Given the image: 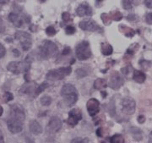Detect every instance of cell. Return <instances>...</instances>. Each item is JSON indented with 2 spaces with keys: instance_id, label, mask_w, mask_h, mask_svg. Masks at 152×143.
I'll use <instances>...</instances> for the list:
<instances>
[{
  "instance_id": "cell-10",
  "label": "cell",
  "mask_w": 152,
  "mask_h": 143,
  "mask_svg": "<svg viewBox=\"0 0 152 143\" xmlns=\"http://www.w3.org/2000/svg\"><path fill=\"white\" fill-rule=\"evenodd\" d=\"M79 26L81 28L83 31H87V32L101 31V27L96 24V22L91 20V19L85 20V21H80L79 24Z\"/></svg>"
},
{
  "instance_id": "cell-23",
  "label": "cell",
  "mask_w": 152,
  "mask_h": 143,
  "mask_svg": "<svg viewBox=\"0 0 152 143\" xmlns=\"http://www.w3.org/2000/svg\"><path fill=\"white\" fill-rule=\"evenodd\" d=\"M110 143H124V138L120 134H115L110 138Z\"/></svg>"
},
{
  "instance_id": "cell-2",
  "label": "cell",
  "mask_w": 152,
  "mask_h": 143,
  "mask_svg": "<svg viewBox=\"0 0 152 143\" xmlns=\"http://www.w3.org/2000/svg\"><path fill=\"white\" fill-rule=\"evenodd\" d=\"M61 95L64 98V103L68 107H71L78 100V92L72 84H66L61 89Z\"/></svg>"
},
{
  "instance_id": "cell-6",
  "label": "cell",
  "mask_w": 152,
  "mask_h": 143,
  "mask_svg": "<svg viewBox=\"0 0 152 143\" xmlns=\"http://www.w3.org/2000/svg\"><path fill=\"white\" fill-rule=\"evenodd\" d=\"M15 38L20 41V46L24 51L31 49V48L32 46V40H31V37L29 33L22 32V31H17L15 34Z\"/></svg>"
},
{
  "instance_id": "cell-19",
  "label": "cell",
  "mask_w": 152,
  "mask_h": 143,
  "mask_svg": "<svg viewBox=\"0 0 152 143\" xmlns=\"http://www.w3.org/2000/svg\"><path fill=\"white\" fill-rule=\"evenodd\" d=\"M133 79L137 83L142 84V83L145 82V81L146 79V76H145V74L144 72L136 70L134 71V74H133Z\"/></svg>"
},
{
  "instance_id": "cell-35",
  "label": "cell",
  "mask_w": 152,
  "mask_h": 143,
  "mask_svg": "<svg viewBox=\"0 0 152 143\" xmlns=\"http://www.w3.org/2000/svg\"><path fill=\"white\" fill-rule=\"evenodd\" d=\"M140 65L144 68V69H148L151 66V62L147 60H140Z\"/></svg>"
},
{
  "instance_id": "cell-11",
  "label": "cell",
  "mask_w": 152,
  "mask_h": 143,
  "mask_svg": "<svg viewBox=\"0 0 152 143\" xmlns=\"http://www.w3.org/2000/svg\"><path fill=\"white\" fill-rule=\"evenodd\" d=\"M82 120V113L81 111L78 109H74L69 111V118L67 120L68 124L71 126L76 125L80 121Z\"/></svg>"
},
{
  "instance_id": "cell-13",
  "label": "cell",
  "mask_w": 152,
  "mask_h": 143,
  "mask_svg": "<svg viewBox=\"0 0 152 143\" xmlns=\"http://www.w3.org/2000/svg\"><path fill=\"white\" fill-rule=\"evenodd\" d=\"M86 108L89 114L91 117H94L100 111V102L97 99L91 98L87 102Z\"/></svg>"
},
{
  "instance_id": "cell-9",
  "label": "cell",
  "mask_w": 152,
  "mask_h": 143,
  "mask_svg": "<svg viewBox=\"0 0 152 143\" xmlns=\"http://www.w3.org/2000/svg\"><path fill=\"white\" fill-rule=\"evenodd\" d=\"M124 85V78L118 72H113L109 80V87L113 89V90H118L122 86Z\"/></svg>"
},
{
  "instance_id": "cell-37",
  "label": "cell",
  "mask_w": 152,
  "mask_h": 143,
  "mask_svg": "<svg viewBox=\"0 0 152 143\" xmlns=\"http://www.w3.org/2000/svg\"><path fill=\"white\" fill-rule=\"evenodd\" d=\"M6 54V49L2 43H0V59H2L3 57H4Z\"/></svg>"
},
{
  "instance_id": "cell-27",
  "label": "cell",
  "mask_w": 152,
  "mask_h": 143,
  "mask_svg": "<svg viewBox=\"0 0 152 143\" xmlns=\"http://www.w3.org/2000/svg\"><path fill=\"white\" fill-rule=\"evenodd\" d=\"M101 18H102V21H103L104 25H106V26H108V25H110V24H111V21H112V18H111V16H110V15H109V14L103 13V14H102Z\"/></svg>"
},
{
  "instance_id": "cell-25",
  "label": "cell",
  "mask_w": 152,
  "mask_h": 143,
  "mask_svg": "<svg viewBox=\"0 0 152 143\" xmlns=\"http://www.w3.org/2000/svg\"><path fill=\"white\" fill-rule=\"evenodd\" d=\"M109 15H110V16L112 18V20H113L115 21H119L122 20V18H123V15H122V14L120 13L119 11L111 12Z\"/></svg>"
},
{
  "instance_id": "cell-20",
  "label": "cell",
  "mask_w": 152,
  "mask_h": 143,
  "mask_svg": "<svg viewBox=\"0 0 152 143\" xmlns=\"http://www.w3.org/2000/svg\"><path fill=\"white\" fill-rule=\"evenodd\" d=\"M118 28H119L120 32L124 33L125 37H133L135 35V32L132 28L129 27L125 25H119Z\"/></svg>"
},
{
  "instance_id": "cell-30",
  "label": "cell",
  "mask_w": 152,
  "mask_h": 143,
  "mask_svg": "<svg viewBox=\"0 0 152 143\" xmlns=\"http://www.w3.org/2000/svg\"><path fill=\"white\" fill-rule=\"evenodd\" d=\"M75 75L78 78L86 77L88 75V71H86L85 69H78L75 72Z\"/></svg>"
},
{
  "instance_id": "cell-3",
  "label": "cell",
  "mask_w": 152,
  "mask_h": 143,
  "mask_svg": "<svg viewBox=\"0 0 152 143\" xmlns=\"http://www.w3.org/2000/svg\"><path fill=\"white\" fill-rule=\"evenodd\" d=\"M58 51V46L52 41L45 40L39 48V55L43 59H48L57 54Z\"/></svg>"
},
{
  "instance_id": "cell-14",
  "label": "cell",
  "mask_w": 152,
  "mask_h": 143,
  "mask_svg": "<svg viewBox=\"0 0 152 143\" xmlns=\"http://www.w3.org/2000/svg\"><path fill=\"white\" fill-rule=\"evenodd\" d=\"M76 14L80 17L91 16V15H92L93 10L91 7L87 3H82L76 9Z\"/></svg>"
},
{
  "instance_id": "cell-34",
  "label": "cell",
  "mask_w": 152,
  "mask_h": 143,
  "mask_svg": "<svg viewBox=\"0 0 152 143\" xmlns=\"http://www.w3.org/2000/svg\"><path fill=\"white\" fill-rule=\"evenodd\" d=\"M65 32L67 35H73L75 33V27L73 26H68L65 28Z\"/></svg>"
},
{
  "instance_id": "cell-50",
  "label": "cell",
  "mask_w": 152,
  "mask_h": 143,
  "mask_svg": "<svg viewBox=\"0 0 152 143\" xmlns=\"http://www.w3.org/2000/svg\"><path fill=\"white\" fill-rule=\"evenodd\" d=\"M150 135H151V136H152V131L151 132V134H150Z\"/></svg>"
},
{
  "instance_id": "cell-4",
  "label": "cell",
  "mask_w": 152,
  "mask_h": 143,
  "mask_svg": "<svg viewBox=\"0 0 152 143\" xmlns=\"http://www.w3.org/2000/svg\"><path fill=\"white\" fill-rule=\"evenodd\" d=\"M72 73V68L71 67H62V68H58L56 70H49L47 74V80L49 81H60L63 80L64 78L66 76H69Z\"/></svg>"
},
{
  "instance_id": "cell-32",
  "label": "cell",
  "mask_w": 152,
  "mask_h": 143,
  "mask_svg": "<svg viewBox=\"0 0 152 143\" xmlns=\"http://www.w3.org/2000/svg\"><path fill=\"white\" fill-rule=\"evenodd\" d=\"M46 33L49 37H53L55 34L57 33V32H56V30H55V28L53 26H48L46 29Z\"/></svg>"
},
{
  "instance_id": "cell-47",
  "label": "cell",
  "mask_w": 152,
  "mask_h": 143,
  "mask_svg": "<svg viewBox=\"0 0 152 143\" xmlns=\"http://www.w3.org/2000/svg\"><path fill=\"white\" fill-rule=\"evenodd\" d=\"M5 41L6 42H10V43H12V42H13V40L11 38H6Z\"/></svg>"
},
{
  "instance_id": "cell-22",
  "label": "cell",
  "mask_w": 152,
  "mask_h": 143,
  "mask_svg": "<svg viewBox=\"0 0 152 143\" xmlns=\"http://www.w3.org/2000/svg\"><path fill=\"white\" fill-rule=\"evenodd\" d=\"M107 87V83L106 81V80L102 79V78H98L94 82V87L96 90H103Z\"/></svg>"
},
{
  "instance_id": "cell-18",
  "label": "cell",
  "mask_w": 152,
  "mask_h": 143,
  "mask_svg": "<svg viewBox=\"0 0 152 143\" xmlns=\"http://www.w3.org/2000/svg\"><path fill=\"white\" fill-rule=\"evenodd\" d=\"M129 132L132 135L133 138L137 142H140L143 139V132L140 128H137V127L134 126L131 127L129 129Z\"/></svg>"
},
{
  "instance_id": "cell-12",
  "label": "cell",
  "mask_w": 152,
  "mask_h": 143,
  "mask_svg": "<svg viewBox=\"0 0 152 143\" xmlns=\"http://www.w3.org/2000/svg\"><path fill=\"white\" fill-rule=\"evenodd\" d=\"M62 126H63L62 120L58 117L53 116L49 120L48 126H47V130H48V131L51 132V133H56V132L59 131Z\"/></svg>"
},
{
  "instance_id": "cell-38",
  "label": "cell",
  "mask_w": 152,
  "mask_h": 143,
  "mask_svg": "<svg viewBox=\"0 0 152 143\" xmlns=\"http://www.w3.org/2000/svg\"><path fill=\"white\" fill-rule=\"evenodd\" d=\"M145 21L150 25H152V13H149L147 14L145 16Z\"/></svg>"
},
{
  "instance_id": "cell-8",
  "label": "cell",
  "mask_w": 152,
  "mask_h": 143,
  "mask_svg": "<svg viewBox=\"0 0 152 143\" xmlns=\"http://www.w3.org/2000/svg\"><path fill=\"white\" fill-rule=\"evenodd\" d=\"M10 119L20 121V122H24L26 120V114L24 109L20 105L13 104L10 106Z\"/></svg>"
},
{
  "instance_id": "cell-46",
  "label": "cell",
  "mask_w": 152,
  "mask_h": 143,
  "mask_svg": "<svg viewBox=\"0 0 152 143\" xmlns=\"http://www.w3.org/2000/svg\"><path fill=\"white\" fill-rule=\"evenodd\" d=\"M3 113H4V109L0 106V117L2 116V114H3Z\"/></svg>"
},
{
  "instance_id": "cell-40",
  "label": "cell",
  "mask_w": 152,
  "mask_h": 143,
  "mask_svg": "<svg viewBox=\"0 0 152 143\" xmlns=\"http://www.w3.org/2000/svg\"><path fill=\"white\" fill-rule=\"evenodd\" d=\"M71 52L70 48L69 47H65V48L64 49L63 53H62V55H68Z\"/></svg>"
},
{
  "instance_id": "cell-39",
  "label": "cell",
  "mask_w": 152,
  "mask_h": 143,
  "mask_svg": "<svg viewBox=\"0 0 152 143\" xmlns=\"http://www.w3.org/2000/svg\"><path fill=\"white\" fill-rule=\"evenodd\" d=\"M144 4H145L147 8L149 9H152V0H145Z\"/></svg>"
},
{
  "instance_id": "cell-44",
  "label": "cell",
  "mask_w": 152,
  "mask_h": 143,
  "mask_svg": "<svg viewBox=\"0 0 152 143\" xmlns=\"http://www.w3.org/2000/svg\"><path fill=\"white\" fill-rule=\"evenodd\" d=\"M4 31H5V27L2 25V23H0V34L4 32Z\"/></svg>"
},
{
  "instance_id": "cell-7",
  "label": "cell",
  "mask_w": 152,
  "mask_h": 143,
  "mask_svg": "<svg viewBox=\"0 0 152 143\" xmlns=\"http://www.w3.org/2000/svg\"><path fill=\"white\" fill-rule=\"evenodd\" d=\"M122 111L127 115H132L134 114L136 109L135 101L129 97H126L121 101Z\"/></svg>"
},
{
  "instance_id": "cell-33",
  "label": "cell",
  "mask_w": 152,
  "mask_h": 143,
  "mask_svg": "<svg viewBox=\"0 0 152 143\" xmlns=\"http://www.w3.org/2000/svg\"><path fill=\"white\" fill-rule=\"evenodd\" d=\"M122 4H123L125 10H131L132 7H133L132 1H129V0H124V1H122Z\"/></svg>"
},
{
  "instance_id": "cell-49",
  "label": "cell",
  "mask_w": 152,
  "mask_h": 143,
  "mask_svg": "<svg viewBox=\"0 0 152 143\" xmlns=\"http://www.w3.org/2000/svg\"><path fill=\"white\" fill-rule=\"evenodd\" d=\"M102 143H107V142H102Z\"/></svg>"
},
{
  "instance_id": "cell-5",
  "label": "cell",
  "mask_w": 152,
  "mask_h": 143,
  "mask_svg": "<svg viewBox=\"0 0 152 143\" xmlns=\"http://www.w3.org/2000/svg\"><path fill=\"white\" fill-rule=\"evenodd\" d=\"M76 57L79 60H86L91 56L90 43L87 41H83L76 46Z\"/></svg>"
},
{
  "instance_id": "cell-17",
  "label": "cell",
  "mask_w": 152,
  "mask_h": 143,
  "mask_svg": "<svg viewBox=\"0 0 152 143\" xmlns=\"http://www.w3.org/2000/svg\"><path fill=\"white\" fill-rule=\"evenodd\" d=\"M30 131L34 135H40L42 132V127L37 120H31L29 125Z\"/></svg>"
},
{
  "instance_id": "cell-16",
  "label": "cell",
  "mask_w": 152,
  "mask_h": 143,
  "mask_svg": "<svg viewBox=\"0 0 152 143\" xmlns=\"http://www.w3.org/2000/svg\"><path fill=\"white\" fill-rule=\"evenodd\" d=\"M37 86H35L32 83H26L20 89V93H25L27 95H33L35 96L36 93Z\"/></svg>"
},
{
  "instance_id": "cell-48",
  "label": "cell",
  "mask_w": 152,
  "mask_h": 143,
  "mask_svg": "<svg viewBox=\"0 0 152 143\" xmlns=\"http://www.w3.org/2000/svg\"><path fill=\"white\" fill-rule=\"evenodd\" d=\"M149 143H152V139H151V140L149 141Z\"/></svg>"
},
{
  "instance_id": "cell-21",
  "label": "cell",
  "mask_w": 152,
  "mask_h": 143,
  "mask_svg": "<svg viewBox=\"0 0 152 143\" xmlns=\"http://www.w3.org/2000/svg\"><path fill=\"white\" fill-rule=\"evenodd\" d=\"M101 46H102V54L104 56H109L113 54V48L111 44L107 43H102Z\"/></svg>"
},
{
  "instance_id": "cell-31",
  "label": "cell",
  "mask_w": 152,
  "mask_h": 143,
  "mask_svg": "<svg viewBox=\"0 0 152 143\" xmlns=\"http://www.w3.org/2000/svg\"><path fill=\"white\" fill-rule=\"evenodd\" d=\"M3 98L4 99V103H8V102H10V101H12L14 99V96L10 92H6L4 94V96H3Z\"/></svg>"
},
{
  "instance_id": "cell-28",
  "label": "cell",
  "mask_w": 152,
  "mask_h": 143,
  "mask_svg": "<svg viewBox=\"0 0 152 143\" xmlns=\"http://www.w3.org/2000/svg\"><path fill=\"white\" fill-rule=\"evenodd\" d=\"M70 143H93L89 138H81V137H77L75 138L72 140V142Z\"/></svg>"
},
{
  "instance_id": "cell-43",
  "label": "cell",
  "mask_w": 152,
  "mask_h": 143,
  "mask_svg": "<svg viewBox=\"0 0 152 143\" xmlns=\"http://www.w3.org/2000/svg\"><path fill=\"white\" fill-rule=\"evenodd\" d=\"M0 143H4V136H3V132L0 130Z\"/></svg>"
},
{
  "instance_id": "cell-1",
  "label": "cell",
  "mask_w": 152,
  "mask_h": 143,
  "mask_svg": "<svg viewBox=\"0 0 152 143\" xmlns=\"http://www.w3.org/2000/svg\"><path fill=\"white\" fill-rule=\"evenodd\" d=\"M31 65V56L27 55L26 59L23 61H12L8 65H7V70L9 71L12 72L14 74H20V73H26L30 70V67Z\"/></svg>"
},
{
  "instance_id": "cell-24",
  "label": "cell",
  "mask_w": 152,
  "mask_h": 143,
  "mask_svg": "<svg viewBox=\"0 0 152 143\" xmlns=\"http://www.w3.org/2000/svg\"><path fill=\"white\" fill-rule=\"evenodd\" d=\"M49 87V85L47 82H43L42 84H41V85H39L37 87V89H36V93H35V97L37 98V96H38L39 94L41 93V92H42L44 90L46 89V88Z\"/></svg>"
},
{
  "instance_id": "cell-36",
  "label": "cell",
  "mask_w": 152,
  "mask_h": 143,
  "mask_svg": "<svg viewBox=\"0 0 152 143\" xmlns=\"http://www.w3.org/2000/svg\"><path fill=\"white\" fill-rule=\"evenodd\" d=\"M62 19L64 22H68L70 20V14L69 12H64L62 14Z\"/></svg>"
},
{
  "instance_id": "cell-26",
  "label": "cell",
  "mask_w": 152,
  "mask_h": 143,
  "mask_svg": "<svg viewBox=\"0 0 152 143\" xmlns=\"http://www.w3.org/2000/svg\"><path fill=\"white\" fill-rule=\"evenodd\" d=\"M8 19H9L10 21L14 23V24H15L16 22H18L20 20V18L19 17V15H17L16 13H15V12H11L10 14L9 15V16H8Z\"/></svg>"
},
{
  "instance_id": "cell-41",
  "label": "cell",
  "mask_w": 152,
  "mask_h": 143,
  "mask_svg": "<svg viewBox=\"0 0 152 143\" xmlns=\"http://www.w3.org/2000/svg\"><path fill=\"white\" fill-rule=\"evenodd\" d=\"M145 121V117L144 115H140L138 117V122H139L140 124H143Z\"/></svg>"
},
{
  "instance_id": "cell-42",
  "label": "cell",
  "mask_w": 152,
  "mask_h": 143,
  "mask_svg": "<svg viewBox=\"0 0 152 143\" xmlns=\"http://www.w3.org/2000/svg\"><path fill=\"white\" fill-rule=\"evenodd\" d=\"M13 54H14V55H15V57H19V56L20 55V53L17 49H15V48L13 49Z\"/></svg>"
},
{
  "instance_id": "cell-29",
  "label": "cell",
  "mask_w": 152,
  "mask_h": 143,
  "mask_svg": "<svg viewBox=\"0 0 152 143\" xmlns=\"http://www.w3.org/2000/svg\"><path fill=\"white\" fill-rule=\"evenodd\" d=\"M52 98L48 97V96H44L42 97V98H41V103H42V104L43 105V106H49V105L52 103Z\"/></svg>"
},
{
  "instance_id": "cell-15",
  "label": "cell",
  "mask_w": 152,
  "mask_h": 143,
  "mask_svg": "<svg viewBox=\"0 0 152 143\" xmlns=\"http://www.w3.org/2000/svg\"><path fill=\"white\" fill-rule=\"evenodd\" d=\"M7 126H8L9 131L11 133L17 134V133H20V131H22V130H23V123L9 118V120H7Z\"/></svg>"
},
{
  "instance_id": "cell-45",
  "label": "cell",
  "mask_w": 152,
  "mask_h": 143,
  "mask_svg": "<svg viewBox=\"0 0 152 143\" xmlns=\"http://www.w3.org/2000/svg\"><path fill=\"white\" fill-rule=\"evenodd\" d=\"M134 18H135L134 15H129V16H128V18H127V19H128L129 21H132Z\"/></svg>"
}]
</instances>
